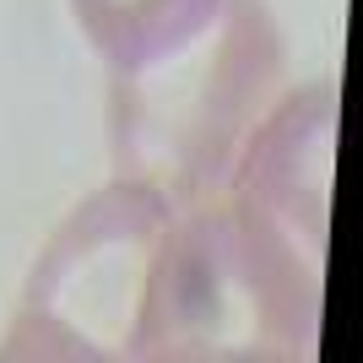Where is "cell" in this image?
Returning <instances> with one entry per match:
<instances>
[{"mask_svg":"<svg viewBox=\"0 0 363 363\" xmlns=\"http://www.w3.org/2000/svg\"><path fill=\"white\" fill-rule=\"evenodd\" d=\"M71 11L114 76H141L196 44L223 16V0H71Z\"/></svg>","mask_w":363,"mask_h":363,"instance_id":"cell-3","label":"cell"},{"mask_svg":"<svg viewBox=\"0 0 363 363\" xmlns=\"http://www.w3.org/2000/svg\"><path fill=\"white\" fill-rule=\"evenodd\" d=\"M282 87V33L266 0H223L212 28L174 60L114 76V163L120 179L157 184L174 206H201L228 184L244 136Z\"/></svg>","mask_w":363,"mask_h":363,"instance_id":"cell-1","label":"cell"},{"mask_svg":"<svg viewBox=\"0 0 363 363\" xmlns=\"http://www.w3.org/2000/svg\"><path fill=\"white\" fill-rule=\"evenodd\" d=\"M174 201L147 179L87 196L44 244L0 358H136Z\"/></svg>","mask_w":363,"mask_h":363,"instance_id":"cell-2","label":"cell"}]
</instances>
